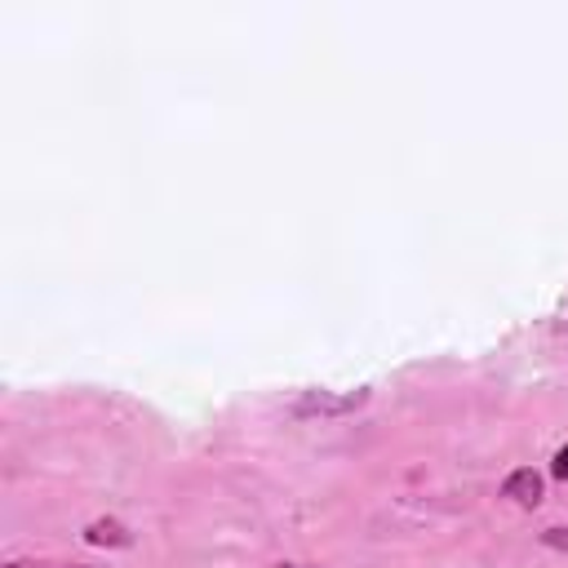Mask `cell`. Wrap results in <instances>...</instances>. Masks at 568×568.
<instances>
[{
	"label": "cell",
	"mask_w": 568,
	"mask_h": 568,
	"mask_svg": "<svg viewBox=\"0 0 568 568\" xmlns=\"http://www.w3.org/2000/svg\"><path fill=\"white\" fill-rule=\"evenodd\" d=\"M501 493H506L510 501H519V506H537V501H541V475H537L532 466L510 470L506 484H501Z\"/></svg>",
	"instance_id": "cell-1"
},
{
	"label": "cell",
	"mask_w": 568,
	"mask_h": 568,
	"mask_svg": "<svg viewBox=\"0 0 568 568\" xmlns=\"http://www.w3.org/2000/svg\"><path fill=\"white\" fill-rule=\"evenodd\" d=\"M84 541L89 546H129V528L120 519H93L84 528Z\"/></svg>",
	"instance_id": "cell-2"
},
{
	"label": "cell",
	"mask_w": 568,
	"mask_h": 568,
	"mask_svg": "<svg viewBox=\"0 0 568 568\" xmlns=\"http://www.w3.org/2000/svg\"><path fill=\"white\" fill-rule=\"evenodd\" d=\"M364 395H351V399H328V395H311V399H302L297 404V413H342V408H351V404H359Z\"/></svg>",
	"instance_id": "cell-3"
},
{
	"label": "cell",
	"mask_w": 568,
	"mask_h": 568,
	"mask_svg": "<svg viewBox=\"0 0 568 568\" xmlns=\"http://www.w3.org/2000/svg\"><path fill=\"white\" fill-rule=\"evenodd\" d=\"M4 568H89V564H44V559H13Z\"/></svg>",
	"instance_id": "cell-4"
},
{
	"label": "cell",
	"mask_w": 568,
	"mask_h": 568,
	"mask_svg": "<svg viewBox=\"0 0 568 568\" xmlns=\"http://www.w3.org/2000/svg\"><path fill=\"white\" fill-rule=\"evenodd\" d=\"M550 475H555V479H568V444L555 453V462H550Z\"/></svg>",
	"instance_id": "cell-5"
},
{
	"label": "cell",
	"mask_w": 568,
	"mask_h": 568,
	"mask_svg": "<svg viewBox=\"0 0 568 568\" xmlns=\"http://www.w3.org/2000/svg\"><path fill=\"white\" fill-rule=\"evenodd\" d=\"M546 546H568V532H564V528H550V532H546Z\"/></svg>",
	"instance_id": "cell-6"
},
{
	"label": "cell",
	"mask_w": 568,
	"mask_h": 568,
	"mask_svg": "<svg viewBox=\"0 0 568 568\" xmlns=\"http://www.w3.org/2000/svg\"><path fill=\"white\" fill-rule=\"evenodd\" d=\"M280 568H315V564H280Z\"/></svg>",
	"instance_id": "cell-7"
}]
</instances>
